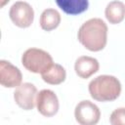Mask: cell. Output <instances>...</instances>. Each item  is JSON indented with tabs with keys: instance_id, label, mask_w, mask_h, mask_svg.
I'll return each mask as SVG.
<instances>
[{
	"instance_id": "6da1fadb",
	"label": "cell",
	"mask_w": 125,
	"mask_h": 125,
	"mask_svg": "<svg viewBox=\"0 0 125 125\" xmlns=\"http://www.w3.org/2000/svg\"><path fill=\"white\" fill-rule=\"evenodd\" d=\"M79 42L91 52L103 50L107 42V25L100 18L86 21L78 29Z\"/></svg>"
},
{
	"instance_id": "7a4b0ae2",
	"label": "cell",
	"mask_w": 125,
	"mask_h": 125,
	"mask_svg": "<svg viewBox=\"0 0 125 125\" xmlns=\"http://www.w3.org/2000/svg\"><path fill=\"white\" fill-rule=\"evenodd\" d=\"M90 96L98 102H112L121 93V83L113 75H99L88 85Z\"/></svg>"
},
{
	"instance_id": "3957f363",
	"label": "cell",
	"mask_w": 125,
	"mask_h": 125,
	"mask_svg": "<svg viewBox=\"0 0 125 125\" xmlns=\"http://www.w3.org/2000/svg\"><path fill=\"white\" fill-rule=\"evenodd\" d=\"M21 63L28 71L41 74L47 70L54 62L48 52L38 48H29L22 54Z\"/></svg>"
},
{
	"instance_id": "277c9868",
	"label": "cell",
	"mask_w": 125,
	"mask_h": 125,
	"mask_svg": "<svg viewBox=\"0 0 125 125\" xmlns=\"http://www.w3.org/2000/svg\"><path fill=\"white\" fill-rule=\"evenodd\" d=\"M9 16L13 23L19 27L25 28L31 25L34 20L33 8L24 1L15 2L9 11Z\"/></svg>"
},
{
	"instance_id": "5b68a950",
	"label": "cell",
	"mask_w": 125,
	"mask_h": 125,
	"mask_svg": "<svg viewBox=\"0 0 125 125\" xmlns=\"http://www.w3.org/2000/svg\"><path fill=\"white\" fill-rule=\"evenodd\" d=\"M74 117L80 125H95L100 121V108L92 102L86 100L79 102L74 109Z\"/></svg>"
},
{
	"instance_id": "8992f818",
	"label": "cell",
	"mask_w": 125,
	"mask_h": 125,
	"mask_svg": "<svg viewBox=\"0 0 125 125\" xmlns=\"http://www.w3.org/2000/svg\"><path fill=\"white\" fill-rule=\"evenodd\" d=\"M37 94V89L32 83L24 82L16 87L14 100L21 108L24 110H31L36 105Z\"/></svg>"
},
{
	"instance_id": "52a82bcc",
	"label": "cell",
	"mask_w": 125,
	"mask_h": 125,
	"mask_svg": "<svg viewBox=\"0 0 125 125\" xmlns=\"http://www.w3.org/2000/svg\"><path fill=\"white\" fill-rule=\"evenodd\" d=\"M59 99L55 92L49 89L41 90L36 97V107L40 114L45 117L54 116L59 110Z\"/></svg>"
},
{
	"instance_id": "ba28073f",
	"label": "cell",
	"mask_w": 125,
	"mask_h": 125,
	"mask_svg": "<svg viewBox=\"0 0 125 125\" xmlns=\"http://www.w3.org/2000/svg\"><path fill=\"white\" fill-rule=\"evenodd\" d=\"M22 74L21 70L10 62L0 61V84L6 88H15L21 84Z\"/></svg>"
},
{
	"instance_id": "9c48e42d",
	"label": "cell",
	"mask_w": 125,
	"mask_h": 125,
	"mask_svg": "<svg viewBox=\"0 0 125 125\" xmlns=\"http://www.w3.org/2000/svg\"><path fill=\"white\" fill-rule=\"evenodd\" d=\"M100 64L97 59L89 56L79 57L74 63L75 73L83 79H87L99 70Z\"/></svg>"
},
{
	"instance_id": "30bf717a",
	"label": "cell",
	"mask_w": 125,
	"mask_h": 125,
	"mask_svg": "<svg viewBox=\"0 0 125 125\" xmlns=\"http://www.w3.org/2000/svg\"><path fill=\"white\" fill-rule=\"evenodd\" d=\"M104 16L112 24L121 22L125 18V4L118 0L109 2L105 7Z\"/></svg>"
},
{
	"instance_id": "8fae6325",
	"label": "cell",
	"mask_w": 125,
	"mask_h": 125,
	"mask_svg": "<svg viewBox=\"0 0 125 125\" xmlns=\"http://www.w3.org/2000/svg\"><path fill=\"white\" fill-rule=\"evenodd\" d=\"M42 79L51 85H59L65 80L66 71L62 65L59 63H53L47 70L41 73Z\"/></svg>"
},
{
	"instance_id": "7c38bea8",
	"label": "cell",
	"mask_w": 125,
	"mask_h": 125,
	"mask_svg": "<svg viewBox=\"0 0 125 125\" xmlns=\"http://www.w3.org/2000/svg\"><path fill=\"white\" fill-rule=\"evenodd\" d=\"M56 3L68 15H79L89 7V0H56Z\"/></svg>"
},
{
	"instance_id": "4fadbf2b",
	"label": "cell",
	"mask_w": 125,
	"mask_h": 125,
	"mask_svg": "<svg viewBox=\"0 0 125 125\" xmlns=\"http://www.w3.org/2000/svg\"><path fill=\"white\" fill-rule=\"evenodd\" d=\"M61 20L62 18L60 13L55 9L49 8L42 12L39 22L43 30L51 31L59 26V24L61 23Z\"/></svg>"
},
{
	"instance_id": "5bb4252c",
	"label": "cell",
	"mask_w": 125,
	"mask_h": 125,
	"mask_svg": "<svg viewBox=\"0 0 125 125\" xmlns=\"http://www.w3.org/2000/svg\"><path fill=\"white\" fill-rule=\"evenodd\" d=\"M111 125H125V107H118L114 109L109 118Z\"/></svg>"
},
{
	"instance_id": "9a60e30c",
	"label": "cell",
	"mask_w": 125,
	"mask_h": 125,
	"mask_svg": "<svg viewBox=\"0 0 125 125\" xmlns=\"http://www.w3.org/2000/svg\"><path fill=\"white\" fill-rule=\"evenodd\" d=\"M0 1H1V4H0V7L2 8V7H4V6H5V5H6V4H7V3H8L9 1H10V0H0Z\"/></svg>"
}]
</instances>
